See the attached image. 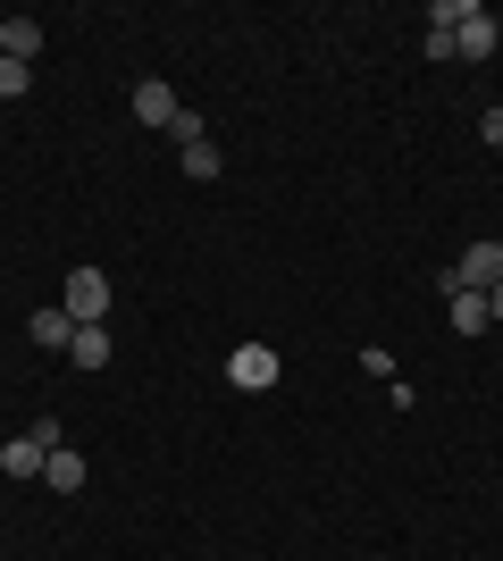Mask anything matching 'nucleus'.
Listing matches in <instances>:
<instances>
[{"label": "nucleus", "instance_id": "9b49d317", "mask_svg": "<svg viewBox=\"0 0 503 561\" xmlns=\"http://www.w3.org/2000/svg\"><path fill=\"white\" fill-rule=\"evenodd\" d=\"M68 360H76V369H101V360H110V328H76Z\"/></svg>", "mask_w": 503, "mask_h": 561}, {"label": "nucleus", "instance_id": "423d86ee", "mask_svg": "<svg viewBox=\"0 0 503 561\" xmlns=\"http://www.w3.org/2000/svg\"><path fill=\"white\" fill-rule=\"evenodd\" d=\"M43 461H50V445H43V436H34V427L0 445V478H43Z\"/></svg>", "mask_w": 503, "mask_h": 561}, {"label": "nucleus", "instance_id": "f03ea898", "mask_svg": "<svg viewBox=\"0 0 503 561\" xmlns=\"http://www.w3.org/2000/svg\"><path fill=\"white\" fill-rule=\"evenodd\" d=\"M277 369H286V360H277L268 344H236V352H227V377H236L243 394H268V386H277Z\"/></svg>", "mask_w": 503, "mask_h": 561}, {"label": "nucleus", "instance_id": "4468645a", "mask_svg": "<svg viewBox=\"0 0 503 561\" xmlns=\"http://www.w3.org/2000/svg\"><path fill=\"white\" fill-rule=\"evenodd\" d=\"M168 142H176V151H193V142H210V135H202V117H193V110H176V126H168Z\"/></svg>", "mask_w": 503, "mask_h": 561}, {"label": "nucleus", "instance_id": "20e7f679", "mask_svg": "<svg viewBox=\"0 0 503 561\" xmlns=\"http://www.w3.org/2000/svg\"><path fill=\"white\" fill-rule=\"evenodd\" d=\"M454 50L461 59H487V50H495V18H487L479 0H454Z\"/></svg>", "mask_w": 503, "mask_h": 561}, {"label": "nucleus", "instance_id": "f257e3e1", "mask_svg": "<svg viewBox=\"0 0 503 561\" xmlns=\"http://www.w3.org/2000/svg\"><path fill=\"white\" fill-rule=\"evenodd\" d=\"M59 310H68L76 328H110V277H101V268H68V285H59Z\"/></svg>", "mask_w": 503, "mask_h": 561}, {"label": "nucleus", "instance_id": "ddd939ff", "mask_svg": "<svg viewBox=\"0 0 503 561\" xmlns=\"http://www.w3.org/2000/svg\"><path fill=\"white\" fill-rule=\"evenodd\" d=\"M25 84H34V68H25V59H0V101H18Z\"/></svg>", "mask_w": 503, "mask_h": 561}, {"label": "nucleus", "instance_id": "9d476101", "mask_svg": "<svg viewBox=\"0 0 503 561\" xmlns=\"http://www.w3.org/2000/svg\"><path fill=\"white\" fill-rule=\"evenodd\" d=\"M34 50H43V25L34 18H0V59H25V68H34Z\"/></svg>", "mask_w": 503, "mask_h": 561}, {"label": "nucleus", "instance_id": "0eeeda50", "mask_svg": "<svg viewBox=\"0 0 503 561\" xmlns=\"http://www.w3.org/2000/svg\"><path fill=\"white\" fill-rule=\"evenodd\" d=\"M84 478H93L84 453H76V445H50V461H43V486L50 494H84Z\"/></svg>", "mask_w": 503, "mask_h": 561}, {"label": "nucleus", "instance_id": "f8f14e48", "mask_svg": "<svg viewBox=\"0 0 503 561\" xmlns=\"http://www.w3.org/2000/svg\"><path fill=\"white\" fill-rule=\"evenodd\" d=\"M176 160H185V176H193V185H210L218 168H227V160H218V142H193V151H176Z\"/></svg>", "mask_w": 503, "mask_h": 561}, {"label": "nucleus", "instance_id": "1a4fd4ad", "mask_svg": "<svg viewBox=\"0 0 503 561\" xmlns=\"http://www.w3.org/2000/svg\"><path fill=\"white\" fill-rule=\"evenodd\" d=\"M25 335H34L43 352H68V344H76V319H68L59 302H50V310H34V319H25Z\"/></svg>", "mask_w": 503, "mask_h": 561}, {"label": "nucleus", "instance_id": "7ed1b4c3", "mask_svg": "<svg viewBox=\"0 0 503 561\" xmlns=\"http://www.w3.org/2000/svg\"><path fill=\"white\" fill-rule=\"evenodd\" d=\"M445 277L470 285V294H495V285H503V243H470V252H461Z\"/></svg>", "mask_w": 503, "mask_h": 561}, {"label": "nucleus", "instance_id": "39448f33", "mask_svg": "<svg viewBox=\"0 0 503 561\" xmlns=\"http://www.w3.org/2000/svg\"><path fill=\"white\" fill-rule=\"evenodd\" d=\"M176 110H185V101H176V84H168V76H144V84H135V117H144V126H176Z\"/></svg>", "mask_w": 503, "mask_h": 561}, {"label": "nucleus", "instance_id": "6e6552de", "mask_svg": "<svg viewBox=\"0 0 503 561\" xmlns=\"http://www.w3.org/2000/svg\"><path fill=\"white\" fill-rule=\"evenodd\" d=\"M445 302H454V335H487L495 319H487V294H470V285L445 277Z\"/></svg>", "mask_w": 503, "mask_h": 561}, {"label": "nucleus", "instance_id": "dca6fc26", "mask_svg": "<svg viewBox=\"0 0 503 561\" xmlns=\"http://www.w3.org/2000/svg\"><path fill=\"white\" fill-rule=\"evenodd\" d=\"M487 319H495V328H503V285H495V294H487Z\"/></svg>", "mask_w": 503, "mask_h": 561}, {"label": "nucleus", "instance_id": "2eb2a0df", "mask_svg": "<svg viewBox=\"0 0 503 561\" xmlns=\"http://www.w3.org/2000/svg\"><path fill=\"white\" fill-rule=\"evenodd\" d=\"M479 135H487V142L503 151V110H487V117H479Z\"/></svg>", "mask_w": 503, "mask_h": 561}]
</instances>
